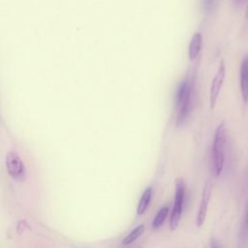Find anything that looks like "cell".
<instances>
[{
	"label": "cell",
	"instance_id": "9c48e42d",
	"mask_svg": "<svg viewBox=\"0 0 248 248\" xmlns=\"http://www.w3.org/2000/svg\"><path fill=\"white\" fill-rule=\"evenodd\" d=\"M145 230V226L143 224L139 225L138 227H136L135 229H133L122 240V244L123 245H129L131 243H133L134 241H136L140 236L142 235V233L144 232Z\"/></svg>",
	"mask_w": 248,
	"mask_h": 248
},
{
	"label": "cell",
	"instance_id": "3957f363",
	"mask_svg": "<svg viewBox=\"0 0 248 248\" xmlns=\"http://www.w3.org/2000/svg\"><path fill=\"white\" fill-rule=\"evenodd\" d=\"M225 76H226V66L225 61L221 60L218 70L212 79L210 90H209V108L210 109H213L216 106L220 91L222 89V86L225 81Z\"/></svg>",
	"mask_w": 248,
	"mask_h": 248
},
{
	"label": "cell",
	"instance_id": "8992f818",
	"mask_svg": "<svg viewBox=\"0 0 248 248\" xmlns=\"http://www.w3.org/2000/svg\"><path fill=\"white\" fill-rule=\"evenodd\" d=\"M240 91L245 104L248 103V55L244 57L240 66Z\"/></svg>",
	"mask_w": 248,
	"mask_h": 248
},
{
	"label": "cell",
	"instance_id": "30bf717a",
	"mask_svg": "<svg viewBox=\"0 0 248 248\" xmlns=\"http://www.w3.org/2000/svg\"><path fill=\"white\" fill-rule=\"evenodd\" d=\"M169 210H170V207L168 205H165L159 209V211L157 212V214L154 217V220L152 222L153 230H157L163 225V223L165 222V220L169 214Z\"/></svg>",
	"mask_w": 248,
	"mask_h": 248
},
{
	"label": "cell",
	"instance_id": "ba28073f",
	"mask_svg": "<svg viewBox=\"0 0 248 248\" xmlns=\"http://www.w3.org/2000/svg\"><path fill=\"white\" fill-rule=\"evenodd\" d=\"M151 198H152V188L147 187L141 194V197L138 203V206H137V214L138 215H142L145 213V211L150 203Z\"/></svg>",
	"mask_w": 248,
	"mask_h": 248
},
{
	"label": "cell",
	"instance_id": "7c38bea8",
	"mask_svg": "<svg viewBox=\"0 0 248 248\" xmlns=\"http://www.w3.org/2000/svg\"><path fill=\"white\" fill-rule=\"evenodd\" d=\"M214 2H215V0H202L203 10L206 12H210L213 9Z\"/></svg>",
	"mask_w": 248,
	"mask_h": 248
},
{
	"label": "cell",
	"instance_id": "277c9868",
	"mask_svg": "<svg viewBox=\"0 0 248 248\" xmlns=\"http://www.w3.org/2000/svg\"><path fill=\"white\" fill-rule=\"evenodd\" d=\"M6 169L9 175L14 179H20L24 175L25 167L19 155L15 151H9L5 158Z\"/></svg>",
	"mask_w": 248,
	"mask_h": 248
},
{
	"label": "cell",
	"instance_id": "9a60e30c",
	"mask_svg": "<svg viewBox=\"0 0 248 248\" xmlns=\"http://www.w3.org/2000/svg\"><path fill=\"white\" fill-rule=\"evenodd\" d=\"M245 18L248 19V4H247V7H246V11H245Z\"/></svg>",
	"mask_w": 248,
	"mask_h": 248
},
{
	"label": "cell",
	"instance_id": "6da1fadb",
	"mask_svg": "<svg viewBox=\"0 0 248 248\" xmlns=\"http://www.w3.org/2000/svg\"><path fill=\"white\" fill-rule=\"evenodd\" d=\"M227 138V129L225 122H221L215 130L212 149H211V173L218 177L224 168L225 162V143Z\"/></svg>",
	"mask_w": 248,
	"mask_h": 248
},
{
	"label": "cell",
	"instance_id": "8fae6325",
	"mask_svg": "<svg viewBox=\"0 0 248 248\" xmlns=\"http://www.w3.org/2000/svg\"><path fill=\"white\" fill-rule=\"evenodd\" d=\"M239 239H240V241L248 240V201H247L246 207H245L243 222H242L240 232H239Z\"/></svg>",
	"mask_w": 248,
	"mask_h": 248
},
{
	"label": "cell",
	"instance_id": "52a82bcc",
	"mask_svg": "<svg viewBox=\"0 0 248 248\" xmlns=\"http://www.w3.org/2000/svg\"><path fill=\"white\" fill-rule=\"evenodd\" d=\"M202 46V35L200 32L194 33L188 48V56L190 60H194L198 57V55L201 52Z\"/></svg>",
	"mask_w": 248,
	"mask_h": 248
},
{
	"label": "cell",
	"instance_id": "5b68a950",
	"mask_svg": "<svg viewBox=\"0 0 248 248\" xmlns=\"http://www.w3.org/2000/svg\"><path fill=\"white\" fill-rule=\"evenodd\" d=\"M212 193V183L210 180H207L204 183L202 193V200H201V204L197 213L196 217V225L197 227H202V224L204 223L206 214H207V209H208V204L210 201Z\"/></svg>",
	"mask_w": 248,
	"mask_h": 248
},
{
	"label": "cell",
	"instance_id": "7a4b0ae2",
	"mask_svg": "<svg viewBox=\"0 0 248 248\" xmlns=\"http://www.w3.org/2000/svg\"><path fill=\"white\" fill-rule=\"evenodd\" d=\"M185 191H186V184L184 179L182 177H177L175 179L174 202H173V206H172L170 217V229L171 232H174L179 225L182 210H183Z\"/></svg>",
	"mask_w": 248,
	"mask_h": 248
},
{
	"label": "cell",
	"instance_id": "4fadbf2b",
	"mask_svg": "<svg viewBox=\"0 0 248 248\" xmlns=\"http://www.w3.org/2000/svg\"><path fill=\"white\" fill-rule=\"evenodd\" d=\"M210 247H213V248H219V247H222V244L218 242V240H216L215 238H211L210 240Z\"/></svg>",
	"mask_w": 248,
	"mask_h": 248
},
{
	"label": "cell",
	"instance_id": "5bb4252c",
	"mask_svg": "<svg viewBox=\"0 0 248 248\" xmlns=\"http://www.w3.org/2000/svg\"><path fill=\"white\" fill-rule=\"evenodd\" d=\"M244 1H245V0H233V3H234L235 5H242Z\"/></svg>",
	"mask_w": 248,
	"mask_h": 248
}]
</instances>
